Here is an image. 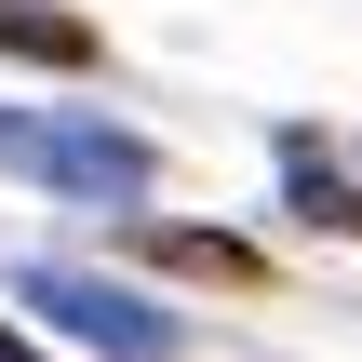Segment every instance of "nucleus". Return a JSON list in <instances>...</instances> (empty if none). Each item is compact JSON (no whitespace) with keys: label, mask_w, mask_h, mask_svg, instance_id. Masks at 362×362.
Here are the masks:
<instances>
[{"label":"nucleus","mask_w":362,"mask_h":362,"mask_svg":"<svg viewBox=\"0 0 362 362\" xmlns=\"http://www.w3.org/2000/svg\"><path fill=\"white\" fill-rule=\"evenodd\" d=\"M0 175H40V188H67V202H107V215H134L148 202V134H121L107 107L94 121H40V107H0Z\"/></svg>","instance_id":"nucleus-1"},{"label":"nucleus","mask_w":362,"mask_h":362,"mask_svg":"<svg viewBox=\"0 0 362 362\" xmlns=\"http://www.w3.org/2000/svg\"><path fill=\"white\" fill-rule=\"evenodd\" d=\"M134 242H148L161 269H202V282H255V242H215V228H148V215H134Z\"/></svg>","instance_id":"nucleus-5"},{"label":"nucleus","mask_w":362,"mask_h":362,"mask_svg":"<svg viewBox=\"0 0 362 362\" xmlns=\"http://www.w3.org/2000/svg\"><path fill=\"white\" fill-rule=\"evenodd\" d=\"M282 202L309 215V228H336V242H362V188L322 161V134H282Z\"/></svg>","instance_id":"nucleus-3"},{"label":"nucleus","mask_w":362,"mask_h":362,"mask_svg":"<svg viewBox=\"0 0 362 362\" xmlns=\"http://www.w3.org/2000/svg\"><path fill=\"white\" fill-rule=\"evenodd\" d=\"M0 67H94V27L54 0H0Z\"/></svg>","instance_id":"nucleus-4"},{"label":"nucleus","mask_w":362,"mask_h":362,"mask_svg":"<svg viewBox=\"0 0 362 362\" xmlns=\"http://www.w3.org/2000/svg\"><path fill=\"white\" fill-rule=\"evenodd\" d=\"M0 362H54V349H40V336H13V322H0Z\"/></svg>","instance_id":"nucleus-6"},{"label":"nucleus","mask_w":362,"mask_h":362,"mask_svg":"<svg viewBox=\"0 0 362 362\" xmlns=\"http://www.w3.org/2000/svg\"><path fill=\"white\" fill-rule=\"evenodd\" d=\"M13 296H27L40 322H67L94 362H175V336H188L161 296H134V282H107V269H67V255H40Z\"/></svg>","instance_id":"nucleus-2"}]
</instances>
